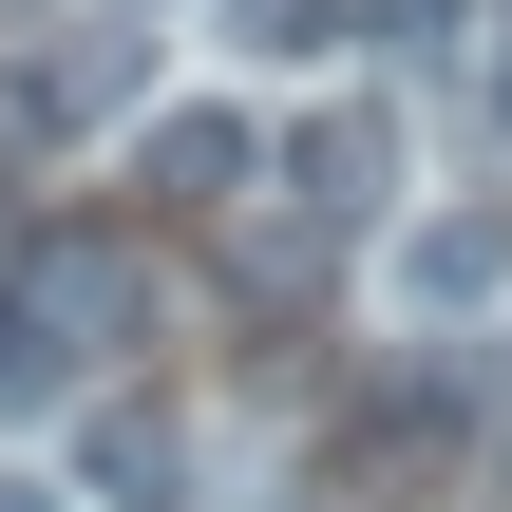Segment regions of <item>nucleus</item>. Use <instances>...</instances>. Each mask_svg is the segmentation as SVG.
Masks as SVG:
<instances>
[{
  "label": "nucleus",
  "mask_w": 512,
  "mask_h": 512,
  "mask_svg": "<svg viewBox=\"0 0 512 512\" xmlns=\"http://www.w3.org/2000/svg\"><path fill=\"white\" fill-rule=\"evenodd\" d=\"M361 0H228V57H342Z\"/></svg>",
  "instance_id": "nucleus-6"
},
{
  "label": "nucleus",
  "mask_w": 512,
  "mask_h": 512,
  "mask_svg": "<svg viewBox=\"0 0 512 512\" xmlns=\"http://www.w3.org/2000/svg\"><path fill=\"white\" fill-rule=\"evenodd\" d=\"M380 285H399L418 323H456V304H494V285H512V209H418V228L380 247Z\"/></svg>",
  "instance_id": "nucleus-4"
},
{
  "label": "nucleus",
  "mask_w": 512,
  "mask_h": 512,
  "mask_svg": "<svg viewBox=\"0 0 512 512\" xmlns=\"http://www.w3.org/2000/svg\"><path fill=\"white\" fill-rule=\"evenodd\" d=\"M456 19H475V0H380V38H399V57H456Z\"/></svg>",
  "instance_id": "nucleus-7"
},
{
  "label": "nucleus",
  "mask_w": 512,
  "mask_h": 512,
  "mask_svg": "<svg viewBox=\"0 0 512 512\" xmlns=\"http://www.w3.org/2000/svg\"><path fill=\"white\" fill-rule=\"evenodd\" d=\"M0 512H57V475H0Z\"/></svg>",
  "instance_id": "nucleus-8"
},
{
  "label": "nucleus",
  "mask_w": 512,
  "mask_h": 512,
  "mask_svg": "<svg viewBox=\"0 0 512 512\" xmlns=\"http://www.w3.org/2000/svg\"><path fill=\"white\" fill-rule=\"evenodd\" d=\"M76 494H114V512H171V494H190L171 399H95V418H76Z\"/></svg>",
  "instance_id": "nucleus-5"
},
{
  "label": "nucleus",
  "mask_w": 512,
  "mask_h": 512,
  "mask_svg": "<svg viewBox=\"0 0 512 512\" xmlns=\"http://www.w3.org/2000/svg\"><path fill=\"white\" fill-rule=\"evenodd\" d=\"M133 95H152V38H133V0H114V19H76V38H38V57H19V133H114V114H133Z\"/></svg>",
  "instance_id": "nucleus-2"
},
{
  "label": "nucleus",
  "mask_w": 512,
  "mask_h": 512,
  "mask_svg": "<svg viewBox=\"0 0 512 512\" xmlns=\"http://www.w3.org/2000/svg\"><path fill=\"white\" fill-rule=\"evenodd\" d=\"M266 190L304 209V247H361V228L399 209V114H380V95H323V114L266 152Z\"/></svg>",
  "instance_id": "nucleus-1"
},
{
  "label": "nucleus",
  "mask_w": 512,
  "mask_h": 512,
  "mask_svg": "<svg viewBox=\"0 0 512 512\" xmlns=\"http://www.w3.org/2000/svg\"><path fill=\"white\" fill-rule=\"evenodd\" d=\"M133 19H152V0H133Z\"/></svg>",
  "instance_id": "nucleus-9"
},
{
  "label": "nucleus",
  "mask_w": 512,
  "mask_h": 512,
  "mask_svg": "<svg viewBox=\"0 0 512 512\" xmlns=\"http://www.w3.org/2000/svg\"><path fill=\"white\" fill-rule=\"evenodd\" d=\"M228 190H266V133H247L228 95H190V114L133 133V209H228Z\"/></svg>",
  "instance_id": "nucleus-3"
}]
</instances>
